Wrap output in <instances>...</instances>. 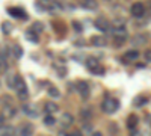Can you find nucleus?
<instances>
[{
  "instance_id": "1",
  "label": "nucleus",
  "mask_w": 151,
  "mask_h": 136,
  "mask_svg": "<svg viewBox=\"0 0 151 136\" xmlns=\"http://www.w3.org/2000/svg\"><path fill=\"white\" fill-rule=\"evenodd\" d=\"M118 109H119V103H118V100H115V98H106V100L101 103V110L107 115L115 114Z\"/></svg>"
},
{
  "instance_id": "2",
  "label": "nucleus",
  "mask_w": 151,
  "mask_h": 136,
  "mask_svg": "<svg viewBox=\"0 0 151 136\" xmlns=\"http://www.w3.org/2000/svg\"><path fill=\"white\" fill-rule=\"evenodd\" d=\"M74 91H77L79 94H80V97L83 98V100H85V98H88V97H89V85H88L86 82H83V80H80V82H77V85H76L74 86Z\"/></svg>"
},
{
  "instance_id": "3",
  "label": "nucleus",
  "mask_w": 151,
  "mask_h": 136,
  "mask_svg": "<svg viewBox=\"0 0 151 136\" xmlns=\"http://www.w3.org/2000/svg\"><path fill=\"white\" fill-rule=\"evenodd\" d=\"M112 35L115 36V40L118 41L116 44H124V41L127 40V30L124 27H115L112 29Z\"/></svg>"
},
{
  "instance_id": "4",
  "label": "nucleus",
  "mask_w": 151,
  "mask_h": 136,
  "mask_svg": "<svg viewBox=\"0 0 151 136\" xmlns=\"http://www.w3.org/2000/svg\"><path fill=\"white\" fill-rule=\"evenodd\" d=\"M23 112L26 114L29 118H38V107L35 106V104H32V103H24L23 104Z\"/></svg>"
},
{
  "instance_id": "5",
  "label": "nucleus",
  "mask_w": 151,
  "mask_h": 136,
  "mask_svg": "<svg viewBox=\"0 0 151 136\" xmlns=\"http://www.w3.org/2000/svg\"><path fill=\"white\" fill-rule=\"evenodd\" d=\"M144 14H145V6L142 2H136L132 5V15L134 18H141Z\"/></svg>"
},
{
  "instance_id": "6",
  "label": "nucleus",
  "mask_w": 151,
  "mask_h": 136,
  "mask_svg": "<svg viewBox=\"0 0 151 136\" xmlns=\"http://www.w3.org/2000/svg\"><path fill=\"white\" fill-rule=\"evenodd\" d=\"M33 132H35L33 124H30V122H24V124L20 126V129H18L17 133L20 136H33Z\"/></svg>"
},
{
  "instance_id": "7",
  "label": "nucleus",
  "mask_w": 151,
  "mask_h": 136,
  "mask_svg": "<svg viewBox=\"0 0 151 136\" xmlns=\"http://www.w3.org/2000/svg\"><path fill=\"white\" fill-rule=\"evenodd\" d=\"M94 24H95V27L98 30H101V32H109V29H110V23L106 18H103V17H98Z\"/></svg>"
},
{
  "instance_id": "8",
  "label": "nucleus",
  "mask_w": 151,
  "mask_h": 136,
  "mask_svg": "<svg viewBox=\"0 0 151 136\" xmlns=\"http://www.w3.org/2000/svg\"><path fill=\"white\" fill-rule=\"evenodd\" d=\"M73 122H74V118H73V115L70 112H64V114L60 115V124H62V127H64V129L73 126Z\"/></svg>"
},
{
  "instance_id": "9",
  "label": "nucleus",
  "mask_w": 151,
  "mask_h": 136,
  "mask_svg": "<svg viewBox=\"0 0 151 136\" xmlns=\"http://www.w3.org/2000/svg\"><path fill=\"white\" fill-rule=\"evenodd\" d=\"M8 12H9L11 15L20 18V20H27V18H29L27 14H26V11H23V9H20V8H9Z\"/></svg>"
},
{
  "instance_id": "10",
  "label": "nucleus",
  "mask_w": 151,
  "mask_h": 136,
  "mask_svg": "<svg viewBox=\"0 0 151 136\" xmlns=\"http://www.w3.org/2000/svg\"><path fill=\"white\" fill-rule=\"evenodd\" d=\"M24 88H27L26 83H24V80L18 76V74H15V82H14V86H12V89H15V91L18 92L20 89H24Z\"/></svg>"
},
{
  "instance_id": "11",
  "label": "nucleus",
  "mask_w": 151,
  "mask_h": 136,
  "mask_svg": "<svg viewBox=\"0 0 151 136\" xmlns=\"http://www.w3.org/2000/svg\"><path fill=\"white\" fill-rule=\"evenodd\" d=\"M44 109H45V112H47V114H56L58 110H59V106H58L55 101H45Z\"/></svg>"
},
{
  "instance_id": "12",
  "label": "nucleus",
  "mask_w": 151,
  "mask_h": 136,
  "mask_svg": "<svg viewBox=\"0 0 151 136\" xmlns=\"http://www.w3.org/2000/svg\"><path fill=\"white\" fill-rule=\"evenodd\" d=\"M139 58V52L137 50H129L124 53V60H127V62H132V60H136Z\"/></svg>"
},
{
  "instance_id": "13",
  "label": "nucleus",
  "mask_w": 151,
  "mask_h": 136,
  "mask_svg": "<svg viewBox=\"0 0 151 136\" xmlns=\"http://www.w3.org/2000/svg\"><path fill=\"white\" fill-rule=\"evenodd\" d=\"M148 103V98L145 95H136L134 97V100H133V106L134 107H142L144 104Z\"/></svg>"
},
{
  "instance_id": "14",
  "label": "nucleus",
  "mask_w": 151,
  "mask_h": 136,
  "mask_svg": "<svg viewBox=\"0 0 151 136\" xmlns=\"http://www.w3.org/2000/svg\"><path fill=\"white\" fill-rule=\"evenodd\" d=\"M91 44L95 45V47H104L107 42H106L104 36H92V38H91Z\"/></svg>"
},
{
  "instance_id": "15",
  "label": "nucleus",
  "mask_w": 151,
  "mask_h": 136,
  "mask_svg": "<svg viewBox=\"0 0 151 136\" xmlns=\"http://www.w3.org/2000/svg\"><path fill=\"white\" fill-rule=\"evenodd\" d=\"M24 36H26V40L33 42V44H38L40 42V38H38V33H35L33 30H27L26 33H24Z\"/></svg>"
},
{
  "instance_id": "16",
  "label": "nucleus",
  "mask_w": 151,
  "mask_h": 136,
  "mask_svg": "<svg viewBox=\"0 0 151 136\" xmlns=\"http://www.w3.org/2000/svg\"><path fill=\"white\" fill-rule=\"evenodd\" d=\"M3 115H5V118H14V117L17 115V109L12 107V104H11V106H5Z\"/></svg>"
},
{
  "instance_id": "17",
  "label": "nucleus",
  "mask_w": 151,
  "mask_h": 136,
  "mask_svg": "<svg viewBox=\"0 0 151 136\" xmlns=\"http://www.w3.org/2000/svg\"><path fill=\"white\" fill-rule=\"evenodd\" d=\"M17 130L12 126H3L2 127V136H15Z\"/></svg>"
},
{
  "instance_id": "18",
  "label": "nucleus",
  "mask_w": 151,
  "mask_h": 136,
  "mask_svg": "<svg viewBox=\"0 0 151 136\" xmlns=\"http://www.w3.org/2000/svg\"><path fill=\"white\" fill-rule=\"evenodd\" d=\"M82 6L86 9H97V2L95 0H82Z\"/></svg>"
},
{
  "instance_id": "19",
  "label": "nucleus",
  "mask_w": 151,
  "mask_h": 136,
  "mask_svg": "<svg viewBox=\"0 0 151 136\" xmlns=\"http://www.w3.org/2000/svg\"><path fill=\"white\" fill-rule=\"evenodd\" d=\"M136 124H137V117L136 115H130L127 118V127L130 130H133V129H136Z\"/></svg>"
},
{
  "instance_id": "20",
  "label": "nucleus",
  "mask_w": 151,
  "mask_h": 136,
  "mask_svg": "<svg viewBox=\"0 0 151 136\" xmlns=\"http://www.w3.org/2000/svg\"><path fill=\"white\" fill-rule=\"evenodd\" d=\"M56 124V119H55V117L52 115V114H47V117L44 118V126H47V127H52V126H55Z\"/></svg>"
},
{
  "instance_id": "21",
  "label": "nucleus",
  "mask_w": 151,
  "mask_h": 136,
  "mask_svg": "<svg viewBox=\"0 0 151 136\" xmlns=\"http://www.w3.org/2000/svg\"><path fill=\"white\" fill-rule=\"evenodd\" d=\"M30 30H33L35 33H41L42 30H44V24L41 23V21H35L33 24H32V29Z\"/></svg>"
},
{
  "instance_id": "22",
  "label": "nucleus",
  "mask_w": 151,
  "mask_h": 136,
  "mask_svg": "<svg viewBox=\"0 0 151 136\" xmlns=\"http://www.w3.org/2000/svg\"><path fill=\"white\" fill-rule=\"evenodd\" d=\"M12 53H14V56H15L17 59H20V58L23 56V48H21L18 44H14V45H12Z\"/></svg>"
},
{
  "instance_id": "23",
  "label": "nucleus",
  "mask_w": 151,
  "mask_h": 136,
  "mask_svg": "<svg viewBox=\"0 0 151 136\" xmlns=\"http://www.w3.org/2000/svg\"><path fill=\"white\" fill-rule=\"evenodd\" d=\"M47 92H48V95L52 97V98H58V97H60V92L58 91V88H55V86H50V88L47 89Z\"/></svg>"
},
{
  "instance_id": "24",
  "label": "nucleus",
  "mask_w": 151,
  "mask_h": 136,
  "mask_svg": "<svg viewBox=\"0 0 151 136\" xmlns=\"http://www.w3.org/2000/svg\"><path fill=\"white\" fill-rule=\"evenodd\" d=\"M97 65H98V60H97L95 58H88V59H86V67L89 68V70H91V68H95Z\"/></svg>"
},
{
  "instance_id": "25",
  "label": "nucleus",
  "mask_w": 151,
  "mask_h": 136,
  "mask_svg": "<svg viewBox=\"0 0 151 136\" xmlns=\"http://www.w3.org/2000/svg\"><path fill=\"white\" fill-rule=\"evenodd\" d=\"M80 117H82V119H89L91 117H92V114H91V109H82L80 110Z\"/></svg>"
},
{
  "instance_id": "26",
  "label": "nucleus",
  "mask_w": 151,
  "mask_h": 136,
  "mask_svg": "<svg viewBox=\"0 0 151 136\" xmlns=\"http://www.w3.org/2000/svg\"><path fill=\"white\" fill-rule=\"evenodd\" d=\"M144 41H145V36L144 35H137V36H134V38H133V44L134 45H141V44H144Z\"/></svg>"
},
{
  "instance_id": "27",
  "label": "nucleus",
  "mask_w": 151,
  "mask_h": 136,
  "mask_svg": "<svg viewBox=\"0 0 151 136\" xmlns=\"http://www.w3.org/2000/svg\"><path fill=\"white\" fill-rule=\"evenodd\" d=\"M2 29H3V33H5V35H9V33H11V30H12L11 23H8V21L2 23Z\"/></svg>"
},
{
  "instance_id": "28",
  "label": "nucleus",
  "mask_w": 151,
  "mask_h": 136,
  "mask_svg": "<svg viewBox=\"0 0 151 136\" xmlns=\"http://www.w3.org/2000/svg\"><path fill=\"white\" fill-rule=\"evenodd\" d=\"M18 97H20V100H27V97H29V91H27V88L20 89V91H18Z\"/></svg>"
},
{
  "instance_id": "29",
  "label": "nucleus",
  "mask_w": 151,
  "mask_h": 136,
  "mask_svg": "<svg viewBox=\"0 0 151 136\" xmlns=\"http://www.w3.org/2000/svg\"><path fill=\"white\" fill-rule=\"evenodd\" d=\"M0 101H2L5 106H11L12 104V98L9 95H2V97H0Z\"/></svg>"
},
{
  "instance_id": "30",
  "label": "nucleus",
  "mask_w": 151,
  "mask_h": 136,
  "mask_svg": "<svg viewBox=\"0 0 151 136\" xmlns=\"http://www.w3.org/2000/svg\"><path fill=\"white\" fill-rule=\"evenodd\" d=\"M89 71H91L92 74H104V70H103L101 67H100V65H97L95 68H91Z\"/></svg>"
},
{
  "instance_id": "31",
  "label": "nucleus",
  "mask_w": 151,
  "mask_h": 136,
  "mask_svg": "<svg viewBox=\"0 0 151 136\" xmlns=\"http://www.w3.org/2000/svg\"><path fill=\"white\" fill-rule=\"evenodd\" d=\"M73 27H74V30H76V32H79V33L82 32V24H80V23H77V21H73Z\"/></svg>"
},
{
  "instance_id": "32",
  "label": "nucleus",
  "mask_w": 151,
  "mask_h": 136,
  "mask_svg": "<svg viewBox=\"0 0 151 136\" xmlns=\"http://www.w3.org/2000/svg\"><path fill=\"white\" fill-rule=\"evenodd\" d=\"M6 70H8V65L5 62V59H2V60H0V73H5Z\"/></svg>"
},
{
  "instance_id": "33",
  "label": "nucleus",
  "mask_w": 151,
  "mask_h": 136,
  "mask_svg": "<svg viewBox=\"0 0 151 136\" xmlns=\"http://www.w3.org/2000/svg\"><path fill=\"white\" fill-rule=\"evenodd\" d=\"M14 82H15V76H9L8 77V86H9V88L14 86Z\"/></svg>"
},
{
  "instance_id": "34",
  "label": "nucleus",
  "mask_w": 151,
  "mask_h": 136,
  "mask_svg": "<svg viewBox=\"0 0 151 136\" xmlns=\"http://www.w3.org/2000/svg\"><path fill=\"white\" fill-rule=\"evenodd\" d=\"M82 129H83L85 132H91V130H92V127H91V124H89V122H85V124L82 126Z\"/></svg>"
},
{
  "instance_id": "35",
  "label": "nucleus",
  "mask_w": 151,
  "mask_h": 136,
  "mask_svg": "<svg viewBox=\"0 0 151 136\" xmlns=\"http://www.w3.org/2000/svg\"><path fill=\"white\" fill-rule=\"evenodd\" d=\"M5 119H6V118H5V115L0 114V129H2V127L5 126Z\"/></svg>"
},
{
  "instance_id": "36",
  "label": "nucleus",
  "mask_w": 151,
  "mask_h": 136,
  "mask_svg": "<svg viewBox=\"0 0 151 136\" xmlns=\"http://www.w3.org/2000/svg\"><path fill=\"white\" fill-rule=\"evenodd\" d=\"M150 53H151L150 50L145 52V59H147V62H150V59H151V55H150Z\"/></svg>"
},
{
  "instance_id": "37",
  "label": "nucleus",
  "mask_w": 151,
  "mask_h": 136,
  "mask_svg": "<svg viewBox=\"0 0 151 136\" xmlns=\"http://www.w3.org/2000/svg\"><path fill=\"white\" fill-rule=\"evenodd\" d=\"M68 136H82V133H80V132H77V130H76V132H73V133H70Z\"/></svg>"
},
{
  "instance_id": "38",
  "label": "nucleus",
  "mask_w": 151,
  "mask_h": 136,
  "mask_svg": "<svg viewBox=\"0 0 151 136\" xmlns=\"http://www.w3.org/2000/svg\"><path fill=\"white\" fill-rule=\"evenodd\" d=\"M130 136H141V133H139V132H136V130L133 129V132H132V135H130Z\"/></svg>"
},
{
  "instance_id": "39",
  "label": "nucleus",
  "mask_w": 151,
  "mask_h": 136,
  "mask_svg": "<svg viewBox=\"0 0 151 136\" xmlns=\"http://www.w3.org/2000/svg\"><path fill=\"white\" fill-rule=\"evenodd\" d=\"M91 136H103V133H101V132H92Z\"/></svg>"
},
{
  "instance_id": "40",
  "label": "nucleus",
  "mask_w": 151,
  "mask_h": 136,
  "mask_svg": "<svg viewBox=\"0 0 151 136\" xmlns=\"http://www.w3.org/2000/svg\"><path fill=\"white\" fill-rule=\"evenodd\" d=\"M58 136H68V133H65L64 130H62V132H59V133H58Z\"/></svg>"
},
{
  "instance_id": "41",
  "label": "nucleus",
  "mask_w": 151,
  "mask_h": 136,
  "mask_svg": "<svg viewBox=\"0 0 151 136\" xmlns=\"http://www.w3.org/2000/svg\"><path fill=\"white\" fill-rule=\"evenodd\" d=\"M2 59H3V56H2V55H0V60H2Z\"/></svg>"
}]
</instances>
